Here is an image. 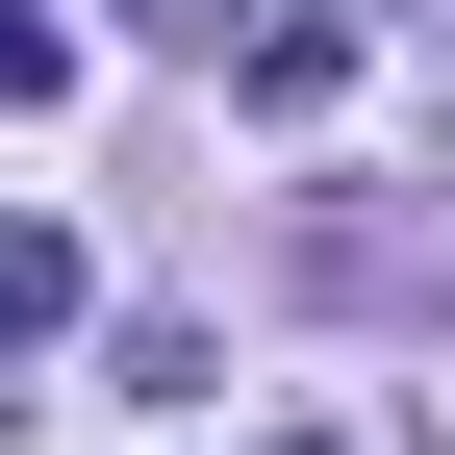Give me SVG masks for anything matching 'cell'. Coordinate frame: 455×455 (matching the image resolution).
<instances>
[{
    "mask_svg": "<svg viewBox=\"0 0 455 455\" xmlns=\"http://www.w3.org/2000/svg\"><path fill=\"white\" fill-rule=\"evenodd\" d=\"M51 329H76V253H51V228H0V355H51Z\"/></svg>",
    "mask_w": 455,
    "mask_h": 455,
    "instance_id": "1",
    "label": "cell"
},
{
    "mask_svg": "<svg viewBox=\"0 0 455 455\" xmlns=\"http://www.w3.org/2000/svg\"><path fill=\"white\" fill-rule=\"evenodd\" d=\"M76 76V26H51V0H0V101H51Z\"/></svg>",
    "mask_w": 455,
    "mask_h": 455,
    "instance_id": "2",
    "label": "cell"
},
{
    "mask_svg": "<svg viewBox=\"0 0 455 455\" xmlns=\"http://www.w3.org/2000/svg\"><path fill=\"white\" fill-rule=\"evenodd\" d=\"M127 26H152V51H253V0H127Z\"/></svg>",
    "mask_w": 455,
    "mask_h": 455,
    "instance_id": "3",
    "label": "cell"
}]
</instances>
